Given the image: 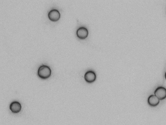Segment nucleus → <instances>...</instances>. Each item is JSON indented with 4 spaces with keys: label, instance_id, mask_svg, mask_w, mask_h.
<instances>
[{
    "label": "nucleus",
    "instance_id": "obj_1",
    "mask_svg": "<svg viewBox=\"0 0 166 125\" xmlns=\"http://www.w3.org/2000/svg\"><path fill=\"white\" fill-rule=\"evenodd\" d=\"M38 75L41 78H47L50 76L51 74V70L48 66L46 65H41L38 69Z\"/></svg>",
    "mask_w": 166,
    "mask_h": 125
},
{
    "label": "nucleus",
    "instance_id": "obj_2",
    "mask_svg": "<svg viewBox=\"0 0 166 125\" xmlns=\"http://www.w3.org/2000/svg\"><path fill=\"white\" fill-rule=\"evenodd\" d=\"M154 95L160 100H163L166 98V89L163 87H159L154 91Z\"/></svg>",
    "mask_w": 166,
    "mask_h": 125
},
{
    "label": "nucleus",
    "instance_id": "obj_3",
    "mask_svg": "<svg viewBox=\"0 0 166 125\" xmlns=\"http://www.w3.org/2000/svg\"><path fill=\"white\" fill-rule=\"evenodd\" d=\"M10 108L11 111L13 113H19L21 110V105L19 102L13 101L10 105Z\"/></svg>",
    "mask_w": 166,
    "mask_h": 125
},
{
    "label": "nucleus",
    "instance_id": "obj_4",
    "mask_svg": "<svg viewBox=\"0 0 166 125\" xmlns=\"http://www.w3.org/2000/svg\"><path fill=\"white\" fill-rule=\"evenodd\" d=\"M77 34L79 38L80 39H84L88 36V31L86 27L81 26L78 28L77 30Z\"/></svg>",
    "mask_w": 166,
    "mask_h": 125
},
{
    "label": "nucleus",
    "instance_id": "obj_5",
    "mask_svg": "<svg viewBox=\"0 0 166 125\" xmlns=\"http://www.w3.org/2000/svg\"><path fill=\"white\" fill-rule=\"evenodd\" d=\"M48 17L51 20L56 21L60 18V13L58 10L54 9L50 11V12H49Z\"/></svg>",
    "mask_w": 166,
    "mask_h": 125
},
{
    "label": "nucleus",
    "instance_id": "obj_6",
    "mask_svg": "<svg viewBox=\"0 0 166 125\" xmlns=\"http://www.w3.org/2000/svg\"><path fill=\"white\" fill-rule=\"evenodd\" d=\"M160 100L155 95H151L148 98V103L151 107H156L159 104Z\"/></svg>",
    "mask_w": 166,
    "mask_h": 125
},
{
    "label": "nucleus",
    "instance_id": "obj_7",
    "mask_svg": "<svg viewBox=\"0 0 166 125\" xmlns=\"http://www.w3.org/2000/svg\"><path fill=\"white\" fill-rule=\"evenodd\" d=\"M84 78H85V80L86 81L91 83V82L95 80V78H96V75L93 71H87V72L85 73Z\"/></svg>",
    "mask_w": 166,
    "mask_h": 125
},
{
    "label": "nucleus",
    "instance_id": "obj_8",
    "mask_svg": "<svg viewBox=\"0 0 166 125\" xmlns=\"http://www.w3.org/2000/svg\"><path fill=\"white\" fill-rule=\"evenodd\" d=\"M165 79H166V72H165Z\"/></svg>",
    "mask_w": 166,
    "mask_h": 125
}]
</instances>
